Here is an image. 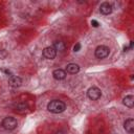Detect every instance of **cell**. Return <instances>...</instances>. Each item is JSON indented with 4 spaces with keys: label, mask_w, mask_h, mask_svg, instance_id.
Segmentation results:
<instances>
[{
    "label": "cell",
    "mask_w": 134,
    "mask_h": 134,
    "mask_svg": "<svg viewBox=\"0 0 134 134\" xmlns=\"http://www.w3.org/2000/svg\"><path fill=\"white\" fill-rule=\"evenodd\" d=\"M87 95L92 100H97L102 96V91L97 87H90L87 91Z\"/></svg>",
    "instance_id": "4"
},
{
    "label": "cell",
    "mask_w": 134,
    "mask_h": 134,
    "mask_svg": "<svg viewBox=\"0 0 134 134\" xmlns=\"http://www.w3.org/2000/svg\"><path fill=\"white\" fill-rule=\"evenodd\" d=\"M66 70L68 73H71V74H75L80 71V66L77 64H74V63H70L67 65L66 67Z\"/></svg>",
    "instance_id": "9"
},
{
    "label": "cell",
    "mask_w": 134,
    "mask_h": 134,
    "mask_svg": "<svg viewBox=\"0 0 134 134\" xmlns=\"http://www.w3.org/2000/svg\"><path fill=\"white\" fill-rule=\"evenodd\" d=\"M124 128H125L126 132H128L129 134H133V131H134V119L133 118L126 119L125 122H124Z\"/></svg>",
    "instance_id": "8"
},
{
    "label": "cell",
    "mask_w": 134,
    "mask_h": 134,
    "mask_svg": "<svg viewBox=\"0 0 134 134\" xmlns=\"http://www.w3.org/2000/svg\"><path fill=\"white\" fill-rule=\"evenodd\" d=\"M52 75H53V77L55 80L60 81V80H64L66 77V72L63 69H55V70H53Z\"/></svg>",
    "instance_id": "10"
},
{
    "label": "cell",
    "mask_w": 134,
    "mask_h": 134,
    "mask_svg": "<svg viewBox=\"0 0 134 134\" xmlns=\"http://www.w3.org/2000/svg\"><path fill=\"white\" fill-rule=\"evenodd\" d=\"M122 104L126 107H128V108H133V105H134V97H133V95H127L126 97H124Z\"/></svg>",
    "instance_id": "12"
},
{
    "label": "cell",
    "mask_w": 134,
    "mask_h": 134,
    "mask_svg": "<svg viewBox=\"0 0 134 134\" xmlns=\"http://www.w3.org/2000/svg\"><path fill=\"white\" fill-rule=\"evenodd\" d=\"M91 24H92L93 27H98V25H99V23H98L96 20H92V21H91Z\"/></svg>",
    "instance_id": "15"
},
{
    "label": "cell",
    "mask_w": 134,
    "mask_h": 134,
    "mask_svg": "<svg viewBox=\"0 0 134 134\" xmlns=\"http://www.w3.org/2000/svg\"><path fill=\"white\" fill-rule=\"evenodd\" d=\"M80 49H81V44H80V43H76V44L74 45V47H73V51H74V52H77Z\"/></svg>",
    "instance_id": "14"
},
{
    "label": "cell",
    "mask_w": 134,
    "mask_h": 134,
    "mask_svg": "<svg viewBox=\"0 0 134 134\" xmlns=\"http://www.w3.org/2000/svg\"><path fill=\"white\" fill-rule=\"evenodd\" d=\"M18 126V121L15 117H12V116H8V117H5L3 120H2V127L5 129V130H14L16 127Z\"/></svg>",
    "instance_id": "2"
},
{
    "label": "cell",
    "mask_w": 134,
    "mask_h": 134,
    "mask_svg": "<svg viewBox=\"0 0 134 134\" xmlns=\"http://www.w3.org/2000/svg\"><path fill=\"white\" fill-rule=\"evenodd\" d=\"M8 84L12 87H20L22 85V79L17 75H10L8 77Z\"/></svg>",
    "instance_id": "7"
},
{
    "label": "cell",
    "mask_w": 134,
    "mask_h": 134,
    "mask_svg": "<svg viewBox=\"0 0 134 134\" xmlns=\"http://www.w3.org/2000/svg\"><path fill=\"white\" fill-rule=\"evenodd\" d=\"M52 47L55 49V51H60V52H64L66 49V45L62 41H54Z\"/></svg>",
    "instance_id": "11"
},
{
    "label": "cell",
    "mask_w": 134,
    "mask_h": 134,
    "mask_svg": "<svg viewBox=\"0 0 134 134\" xmlns=\"http://www.w3.org/2000/svg\"><path fill=\"white\" fill-rule=\"evenodd\" d=\"M112 10H113V7L109 2H103L99 6V12L103 15H109L112 13Z\"/></svg>",
    "instance_id": "6"
},
{
    "label": "cell",
    "mask_w": 134,
    "mask_h": 134,
    "mask_svg": "<svg viewBox=\"0 0 134 134\" xmlns=\"http://www.w3.org/2000/svg\"><path fill=\"white\" fill-rule=\"evenodd\" d=\"M57 134H65V133H64V132H63V131H60V132H58V133H57Z\"/></svg>",
    "instance_id": "16"
},
{
    "label": "cell",
    "mask_w": 134,
    "mask_h": 134,
    "mask_svg": "<svg viewBox=\"0 0 134 134\" xmlns=\"http://www.w3.org/2000/svg\"><path fill=\"white\" fill-rule=\"evenodd\" d=\"M109 53H110V49H109V47H107L105 45H100V46L96 47L95 52H94V54L97 59H105L109 55Z\"/></svg>",
    "instance_id": "3"
},
{
    "label": "cell",
    "mask_w": 134,
    "mask_h": 134,
    "mask_svg": "<svg viewBox=\"0 0 134 134\" xmlns=\"http://www.w3.org/2000/svg\"><path fill=\"white\" fill-rule=\"evenodd\" d=\"M55 55H57V51H55V49L52 46H48V47L44 48V50H43V57L45 59L52 60V59L55 58Z\"/></svg>",
    "instance_id": "5"
},
{
    "label": "cell",
    "mask_w": 134,
    "mask_h": 134,
    "mask_svg": "<svg viewBox=\"0 0 134 134\" xmlns=\"http://www.w3.org/2000/svg\"><path fill=\"white\" fill-rule=\"evenodd\" d=\"M28 110V106L25 104V103H18L16 106H15V111L16 112H19V113H24Z\"/></svg>",
    "instance_id": "13"
},
{
    "label": "cell",
    "mask_w": 134,
    "mask_h": 134,
    "mask_svg": "<svg viewBox=\"0 0 134 134\" xmlns=\"http://www.w3.org/2000/svg\"><path fill=\"white\" fill-rule=\"evenodd\" d=\"M47 109L49 112L51 113H54V114H59V113H62L65 111L66 109V105L64 102L62 100H59V99H53V100H50L47 105Z\"/></svg>",
    "instance_id": "1"
}]
</instances>
